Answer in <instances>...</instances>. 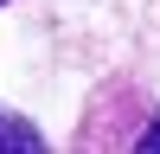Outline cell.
Here are the masks:
<instances>
[{
    "label": "cell",
    "mask_w": 160,
    "mask_h": 154,
    "mask_svg": "<svg viewBox=\"0 0 160 154\" xmlns=\"http://www.w3.org/2000/svg\"><path fill=\"white\" fill-rule=\"evenodd\" d=\"M7 148H19V154H38V148H45V135H38V128L26 122V116L0 109V154H7Z\"/></svg>",
    "instance_id": "cell-1"
},
{
    "label": "cell",
    "mask_w": 160,
    "mask_h": 154,
    "mask_svg": "<svg viewBox=\"0 0 160 154\" xmlns=\"http://www.w3.org/2000/svg\"><path fill=\"white\" fill-rule=\"evenodd\" d=\"M128 148H148V154L160 148V116H154V122H148V128H141V135H128Z\"/></svg>",
    "instance_id": "cell-2"
}]
</instances>
